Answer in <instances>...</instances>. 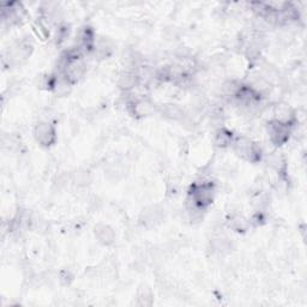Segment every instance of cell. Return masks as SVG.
<instances>
[{
  "label": "cell",
  "mask_w": 307,
  "mask_h": 307,
  "mask_svg": "<svg viewBox=\"0 0 307 307\" xmlns=\"http://www.w3.org/2000/svg\"><path fill=\"white\" fill-rule=\"evenodd\" d=\"M139 82H140L139 75H137V73L134 72H126L120 76V79H119V87H120L122 90L130 91L133 88L138 87Z\"/></svg>",
  "instance_id": "3"
},
{
  "label": "cell",
  "mask_w": 307,
  "mask_h": 307,
  "mask_svg": "<svg viewBox=\"0 0 307 307\" xmlns=\"http://www.w3.org/2000/svg\"><path fill=\"white\" fill-rule=\"evenodd\" d=\"M36 140L44 146H50L55 140V128L48 122H40L35 128Z\"/></svg>",
  "instance_id": "2"
},
{
  "label": "cell",
  "mask_w": 307,
  "mask_h": 307,
  "mask_svg": "<svg viewBox=\"0 0 307 307\" xmlns=\"http://www.w3.org/2000/svg\"><path fill=\"white\" fill-rule=\"evenodd\" d=\"M95 234L97 235L99 241L102 242L103 245H109L114 239V233L108 226H101L95 228Z\"/></svg>",
  "instance_id": "4"
},
{
  "label": "cell",
  "mask_w": 307,
  "mask_h": 307,
  "mask_svg": "<svg viewBox=\"0 0 307 307\" xmlns=\"http://www.w3.org/2000/svg\"><path fill=\"white\" fill-rule=\"evenodd\" d=\"M290 124H285V122L272 120L268 124V133L271 143L276 146H280L284 144L289 139L290 134Z\"/></svg>",
  "instance_id": "1"
},
{
  "label": "cell",
  "mask_w": 307,
  "mask_h": 307,
  "mask_svg": "<svg viewBox=\"0 0 307 307\" xmlns=\"http://www.w3.org/2000/svg\"><path fill=\"white\" fill-rule=\"evenodd\" d=\"M162 114L166 118L173 119V120H178L184 116V112L180 107H178L177 104H165V107L162 108Z\"/></svg>",
  "instance_id": "5"
}]
</instances>
